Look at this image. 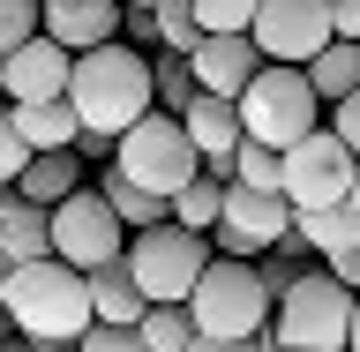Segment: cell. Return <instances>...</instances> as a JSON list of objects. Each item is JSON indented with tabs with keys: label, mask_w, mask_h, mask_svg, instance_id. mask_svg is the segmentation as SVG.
<instances>
[{
	"label": "cell",
	"mask_w": 360,
	"mask_h": 352,
	"mask_svg": "<svg viewBox=\"0 0 360 352\" xmlns=\"http://www.w3.org/2000/svg\"><path fill=\"white\" fill-rule=\"evenodd\" d=\"M68 105H75V120H83L90 135H112V143H120L128 128H143L158 112V75H150V60H143L135 45H98V53L75 60Z\"/></svg>",
	"instance_id": "6da1fadb"
},
{
	"label": "cell",
	"mask_w": 360,
	"mask_h": 352,
	"mask_svg": "<svg viewBox=\"0 0 360 352\" xmlns=\"http://www.w3.org/2000/svg\"><path fill=\"white\" fill-rule=\"evenodd\" d=\"M0 315L15 322L22 345H83V330L98 322V308H90V278L83 270H68L60 255L53 263H22L15 270V285H8V300H0Z\"/></svg>",
	"instance_id": "7a4b0ae2"
},
{
	"label": "cell",
	"mask_w": 360,
	"mask_h": 352,
	"mask_svg": "<svg viewBox=\"0 0 360 352\" xmlns=\"http://www.w3.org/2000/svg\"><path fill=\"white\" fill-rule=\"evenodd\" d=\"M323 98H315V83H308V67H278L270 60L255 83H248V98H240V128H248V143H263V150H300L315 128H323Z\"/></svg>",
	"instance_id": "3957f363"
},
{
	"label": "cell",
	"mask_w": 360,
	"mask_h": 352,
	"mask_svg": "<svg viewBox=\"0 0 360 352\" xmlns=\"http://www.w3.org/2000/svg\"><path fill=\"white\" fill-rule=\"evenodd\" d=\"M210 263H218V247L202 233H180V225H150V233L128 240V270H135V285H143L150 308H188Z\"/></svg>",
	"instance_id": "277c9868"
},
{
	"label": "cell",
	"mask_w": 360,
	"mask_h": 352,
	"mask_svg": "<svg viewBox=\"0 0 360 352\" xmlns=\"http://www.w3.org/2000/svg\"><path fill=\"white\" fill-rule=\"evenodd\" d=\"M270 308H278V292L263 285V270L255 263H225V255L202 270L195 300H188V315H195L202 337H240V345L270 330Z\"/></svg>",
	"instance_id": "5b68a950"
},
{
	"label": "cell",
	"mask_w": 360,
	"mask_h": 352,
	"mask_svg": "<svg viewBox=\"0 0 360 352\" xmlns=\"http://www.w3.org/2000/svg\"><path fill=\"white\" fill-rule=\"evenodd\" d=\"M112 173H128L135 188H150V195L173 202L180 188H195L210 165H202V150L188 143V128H180L173 112H150L143 128L120 135V150H112Z\"/></svg>",
	"instance_id": "8992f818"
},
{
	"label": "cell",
	"mask_w": 360,
	"mask_h": 352,
	"mask_svg": "<svg viewBox=\"0 0 360 352\" xmlns=\"http://www.w3.org/2000/svg\"><path fill=\"white\" fill-rule=\"evenodd\" d=\"M270 330L300 352H345L353 345V292L338 285L330 270H300L285 292H278V322Z\"/></svg>",
	"instance_id": "52a82bcc"
},
{
	"label": "cell",
	"mask_w": 360,
	"mask_h": 352,
	"mask_svg": "<svg viewBox=\"0 0 360 352\" xmlns=\"http://www.w3.org/2000/svg\"><path fill=\"white\" fill-rule=\"evenodd\" d=\"M128 225L112 218V202L98 195V188H83V195H68L60 210H53V255H60L68 270H105V263H120L128 255Z\"/></svg>",
	"instance_id": "ba28073f"
},
{
	"label": "cell",
	"mask_w": 360,
	"mask_h": 352,
	"mask_svg": "<svg viewBox=\"0 0 360 352\" xmlns=\"http://www.w3.org/2000/svg\"><path fill=\"white\" fill-rule=\"evenodd\" d=\"M353 173H360V157L345 150L330 128H315L300 150H285V202H292V218L353 202Z\"/></svg>",
	"instance_id": "9c48e42d"
},
{
	"label": "cell",
	"mask_w": 360,
	"mask_h": 352,
	"mask_svg": "<svg viewBox=\"0 0 360 352\" xmlns=\"http://www.w3.org/2000/svg\"><path fill=\"white\" fill-rule=\"evenodd\" d=\"M285 240H292V202L225 180V225L210 233V247H218L225 263H263L270 247H285Z\"/></svg>",
	"instance_id": "30bf717a"
},
{
	"label": "cell",
	"mask_w": 360,
	"mask_h": 352,
	"mask_svg": "<svg viewBox=\"0 0 360 352\" xmlns=\"http://www.w3.org/2000/svg\"><path fill=\"white\" fill-rule=\"evenodd\" d=\"M255 45H263V60H278V67H308L323 45H338L330 0H263Z\"/></svg>",
	"instance_id": "8fae6325"
},
{
	"label": "cell",
	"mask_w": 360,
	"mask_h": 352,
	"mask_svg": "<svg viewBox=\"0 0 360 352\" xmlns=\"http://www.w3.org/2000/svg\"><path fill=\"white\" fill-rule=\"evenodd\" d=\"M0 75H8V105H53L75 83V53L53 38H30L15 60H0Z\"/></svg>",
	"instance_id": "7c38bea8"
},
{
	"label": "cell",
	"mask_w": 360,
	"mask_h": 352,
	"mask_svg": "<svg viewBox=\"0 0 360 352\" xmlns=\"http://www.w3.org/2000/svg\"><path fill=\"white\" fill-rule=\"evenodd\" d=\"M188 67H195V90H210V98H233L240 105L248 98V83L263 75V45L255 38H202L195 53H188Z\"/></svg>",
	"instance_id": "4fadbf2b"
},
{
	"label": "cell",
	"mask_w": 360,
	"mask_h": 352,
	"mask_svg": "<svg viewBox=\"0 0 360 352\" xmlns=\"http://www.w3.org/2000/svg\"><path fill=\"white\" fill-rule=\"evenodd\" d=\"M120 15H128L120 0H45V38L83 60L98 45H120Z\"/></svg>",
	"instance_id": "5bb4252c"
},
{
	"label": "cell",
	"mask_w": 360,
	"mask_h": 352,
	"mask_svg": "<svg viewBox=\"0 0 360 352\" xmlns=\"http://www.w3.org/2000/svg\"><path fill=\"white\" fill-rule=\"evenodd\" d=\"M180 128H188V143L202 150V165H225V157H233V150L248 143V128H240V105H233V98H210V90H202L195 105L180 112Z\"/></svg>",
	"instance_id": "9a60e30c"
},
{
	"label": "cell",
	"mask_w": 360,
	"mask_h": 352,
	"mask_svg": "<svg viewBox=\"0 0 360 352\" xmlns=\"http://www.w3.org/2000/svg\"><path fill=\"white\" fill-rule=\"evenodd\" d=\"M15 195L38 202V210H60L68 195H83V157H75V150H38L30 165H22Z\"/></svg>",
	"instance_id": "2e32d148"
},
{
	"label": "cell",
	"mask_w": 360,
	"mask_h": 352,
	"mask_svg": "<svg viewBox=\"0 0 360 352\" xmlns=\"http://www.w3.org/2000/svg\"><path fill=\"white\" fill-rule=\"evenodd\" d=\"M90 308H98V322H120V330H135L143 315H150V300H143V285H135L128 255L105 270H90Z\"/></svg>",
	"instance_id": "e0dca14e"
},
{
	"label": "cell",
	"mask_w": 360,
	"mask_h": 352,
	"mask_svg": "<svg viewBox=\"0 0 360 352\" xmlns=\"http://www.w3.org/2000/svg\"><path fill=\"white\" fill-rule=\"evenodd\" d=\"M8 120H15V135L30 143V157L38 150H75V143H83V120H75L68 98H53V105H8Z\"/></svg>",
	"instance_id": "ac0fdd59"
},
{
	"label": "cell",
	"mask_w": 360,
	"mask_h": 352,
	"mask_svg": "<svg viewBox=\"0 0 360 352\" xmlns=\"http://www.w3.org/2000/svg\"><path fill=\"white\" fill-rule=\"evenodd\" d=\"M0 247L15 255V270L22 263H53V210H38V202H8V218H0Z\"/></svg>",
	"instance_id": "d6986e66"
},
{
	"label": "cell",
	"mask_w": 360,
	"mask_h": 352,
	"mask_svg": "<svg viewBox=\"0 0 360 352\" xmlns=\"http://www.w3.org/2000/svg\"><path fill=\"white\" fill-rule=\"evenodd\" d=\"M292 233H300L323 263H338V255H353V247H360V210H353V202H338V210H308V218H292Z\"/></svg>",
	"instance_id": "ffe728a7"
},
{
	"label": "cell",
	"mask_w": 360,
	"mask_h": 352,
	"mask_svg": "<svg viewBox=\"0 0 360 352\" xmlns=\"http://www.w3.org/2000/svg\"><path fill=\"white\" fill-rule=\"evenodd\" d=\"M308 83H315V98H323V105H345V98L360 90V45H353V38L323 45V53L308 60Z\"/></svg>",
	"instance_id": "44dd1931"
},
{
	"label": "cell",
	"mask_w": 360,
	"mask_h": 352,
	"mask_svg": "<svg viewBox=\"0 0 360 352\" xmlns=\"http://www.w3.org/2000/svg\"><path fill=\"white\" fill-rule=\"evenodd\" d=\"M98 195L112 202V218L128 225V233H150V225H173V202L165 195H150V188H135L128 173H105V188Z\"/></svg>",
	"instance_id": "7402d4cb"
},
{
	"label": "cell",
	"mask_w": 360,
	"mask_h": 352,
	"mask_svg": "<svg viewBox=\"0 0 360 352\" xmlns=\"http://www.w3.org/2000/svg\"><path fill=\"white\" fill-rule=\"evenodd\" d=\"M218 180H233V188H263V195H285V157L263 150V143H240V150L225 157V165H210Z\"/></svg>",
	"instance_id": "603a6c76"
},
{
	"label": "cell",
	"mask_w": 360,
	"mask_h": 352,
	"mask_svg": "<svg viewBox=\"0 0 360 352\" xmlns=\"http://www.w3.org/2000/svg\"><path fill=\"white\" fill-rule=\"evenodd\" d=\"M173 225L210 240V233L225 225V180H218V173H202L195 188H180V195H173Z\"/></svg>",
	"instance_id": "cb8c5ba5"
},
{
	"label": "cell",
	"mask_w": 360,
	"mask_h": 352,
	"mask_svg": "<svg viewBox=\"0 0 360 352\" xmlns=\"http://www.w3.org/2000/svg\"><path fill=\"white\" fill-rule=\"evenodd\" d=\"M255 15H263V0H195L202 38H255Z\"/></svg>",
	"instance_id": "d4e9b609"
},
{
	"label": "cell",
	"mask_w": 360,
	"mask_h": 352,
	"mask_svg": "<svg viewBox=\"0 0 360 352\" xmlns=\"http://www.w3.org/2000/svg\"><path fill=\"white\" fill-rule=\"evenodd\" d=\"M150 75H158V112H173V120L202 98V90H195V67L180 60V53H158V60H150Z\"/></svg>",
	"instance_id": "484cf974"
},
{
	"label": "cell",
	"mask_w": 360,
	"mask_h": 352,
	"mask_svg": "<svg viewBox=\"0 0 360 352\" xmlns=\"http://www.w3.org/2000/svg\"><path fill=\"white\" fill-rule=\"evenodd\" d=\"M135 330H143V345H150V352H188V345L202 337L188 308H150L143 322H135Z\"/></svg>",
	"instance_id": "4316f807"
},
{
	"label": "cell",
	"mask_w": 360,
	"mask_h": 352,
	"mask_svg": "<svg viewBox=\"0 0 360 352\" xmlns=\"http://www.w3.org/2000/svg\"><path fill=\"white\" fill-rule=\"evenodd\" d=\"M30 38H45V0H0V60H15Z\"/></svg>",
	"instance_id": "83f0119b"
},
{
	"label": "cell",
	"mask_w": 360,
	"mask_h": 352,
	"mask_svg": "<svg viewBox=\"0 0 360 352\" xmlns=\"http://www.w3.org/2000/svg\"><path fill=\"white\" fill-rule=\"evenodd\" d=\"M158 45H173L180 60L202 45V22H195V0H158Z\"/></svg>",
	"instance_id": "f1b7e54d"
},
{
	"label": "cell",
	"mask_w": 360,
	"mask_h": 352,
	"mask_svg": "<svg viewBox=\"0 0 360 352\" xmlns=\"http://www.w3.org/2000/svg\"><path fill=\"white\" fill-rule=\"evenodd\" d=\"M22 165H30V143L15 135V120H8V105H0V188H15Z\"/></svg>",
	"instance_id": "f546056e"
},
{
	"label": "cell",
	"mask_w": 360,
	"mask_h": 352,
	"mask_svg": "<svg viewBox=\"0 0 360 352\" xmlns=\"http://www.w3.org/2000/svg\"><path fill=\"white\" fill-rule=\"evenodd\" d=\"M75 352H150V345H143V330H120V322H90Z\"/></svg>",
	"instance_id": "4dcf8cb0"
},
{
	"label": "cell",
	"mask_w": 360,
	"mask_h": 352,
	"mask_svg": "<svg viewBox=\"0 0 360 352\" xmlns=\"http://www.w3.org/2000/svg\"><path fill=\"white\" fill-rule=\"evenodd\" d=\"M330 135H338V143H345V150L360 157V90L345 98V105H330Z\"/></svg>",
	"instance_id": "1f68e13d"
},
{
	"label": "cell",
	"mask_w": 360,
	"mask_h": 352,
	"mask_svg": "<svg viewBox=\"0 0 360 352\" xmlns=\"http://www.w3.org/2000/svg\"><path fill=\"white\" fill-rule=\"evenodd\" d=\"M330 22H338V38L360 45V0H330Z\"/></svg>",
	"instance_id": "d6a6232c"
},
{
	"label": "cell",
	"mask_w": 360,
	"mask_h": 352,
	"mask_svg": "<svg viewBox=\"0 0 360 352\" xmlns=\"http://www.w3.org/2000/svg\"><path fill=\"white\" fill-rule=\"evenodd\" d=\"M120 30H128V38H150V45H158V8H128V15H120Z\"/></svg>",
	"instance_id": "836d02e7"
},
{
	"label": "cell",
	"mask_w": 360,
	"mask_h": 352,
	"mask_svg": "<svg viewBox=\"0 0 360 352\" xmlns=\"http://www.w3.org/2000/svg\"><path fill=\"white\" fill-rule=\"evenodd\" d=\"M323 270H330L345 292H360V247H353V255H338V263H323Z\"/></svg>",
	"instance_id": "e575fe53"
},
{
	"label": "cell",
	"mask_w": 360,
	"mask_h": 352,
	"mask_svg": "<svg viewBox=\"0 0 360 352\" xmlns=\"http://www.w3.org/2000/svg\"><path fill=\"white\" fill-rule=\"evenodd\" d=\"M112 150H120V143H112V135H90V128H83V143H75V157H83V165H90V157H112Z\"/></svg>",
	"instance_id": "d590c367"
},
{
	"label": "cell",
	"mask_w": 360,
	"mask_h": 352,
	"mask_svg": "<svg viewBox=\"0 0 360 352\" xmlns=\"http://www.w3.org/2000/svg\"><path fill=\"white\" fill-rule=\"evenodd\" d=\"M188 352H255V337H248V345H240V337H195Z\"/></svg>",
	"instance_id": "8d00e7d4"
},
{
	"label": "cell",
	"mask_w": 360,
	"mask_h": 352,
	"mask_svg": "<svg viewBox=\"0 0 360 352\" xmlns=\"http://www.w3.org/2000/svg\"><path fill=\"white\" fill-rule=\"evenodd\" d=\"M255 352H300V345H285L278 330H263V337H255Z\"/></svg>",
	"instance_id": "74e56055"
},
{
	"label": "cell",
	"mask_w": 360,
	"mask_h": 352,
	"mask_svg": "<svg viewBox=\"0 0 360 352\" xmlns=\"http://www.w3.org/2000/svg\"><path fill=\"white\" fill-rule=\"evenodd\" d=\"M8 285H15V255L0 247V300H8Z\"/></svg>",
	"instance_id": "f35d334b"
},
{
	"label": "cell",
	"mask_w": 360,
	"mask_h": 352,
	"mask_svg": "<svg viewBox=\"0 0 360 352\" xmlns=\"http://www.w3.org/2000/svg\"><path fill=\"white\" fill-rule=\"evenodd\" d=\"M345 352H360V292H353V345H345Z\"/></svg>",
	"instance_id": "ab89813d"
},
{
	"label": "cell",
	"mask_w": 360,
	"mask_h": 352,
	"mask_svg": "<svg viewBox=\"0 0 360 352\" xmlns=\"http://www.w3.org/2000/svg\"><path fill=\"white\" fill-rule=\"evenodd\" d=\"M8 202H15V188H0V218H8Z\"/></svg>",
	"instance_id": "60d3db41"
},
{
	"label": "cell",
	"mask_w": 360,
	"mask_h": 352,
	"mask_svg": "<svg viewBox=\"0 0 360 352\" xmlns=\"http://www.w3.org/2000/svg\"><path fill=\"white\" fill-rule=\"evenodd\" d=\"M0 352H38V345H22V337H15V345H0Z\"/></svg>",
	"instance_id": "b9f144b4"
},
{
	"label": "cell",
	"mask_w": 360,
	"mask_h": 352,
	"mask_svg": "<svg viewBox=\"0 0 360 352\" xmlns=\"http://www.w3.org/2000/svg\"><path fill=\"white\" fill-rule=\"evenodd\" d=\"M120 8H158V0H120Z\"/></svg>",
	"instance_id": "7bdbcfd3"
},
{
	"label": "cell",
	"mask_w": 360,
	"mask_h": 352,
	"mask_svg": "<svg viewBox=\"0 0 360 352\" xmlns=\"http://www.w3.org/2000/svg\"><path fill=\"white\" fill-rule=\"evenodd\" d=\"M353 210H360V173H353Z\"/></svg>",
	"instance_id": "ee69618b"
}]
</instances>
